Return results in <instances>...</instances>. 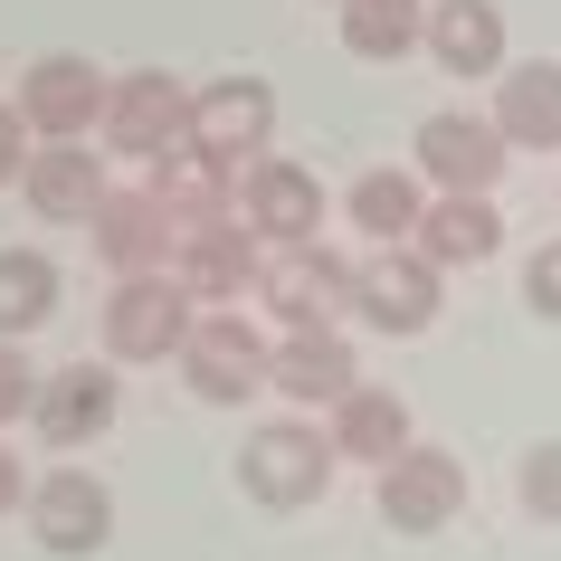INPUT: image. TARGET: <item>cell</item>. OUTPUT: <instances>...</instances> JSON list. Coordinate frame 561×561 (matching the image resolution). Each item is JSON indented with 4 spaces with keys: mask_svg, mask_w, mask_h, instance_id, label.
Returning <instances> with one entry per match:
<instances>
[{
    "mask_svg": "<svg viewBox=\"0 0 561 561\" xmlns=\"http://www.w3.org/2000/svg\"><path fill=\"white\" fill-rule=\"evenodd\" d=\"M343 219H353L371 248H410L419 219H428V181L400 172V162H381V172H362L353 191H343Z\"/></svg>",
    "mask_w": 561,
    "mask_h": 561,
    "instance_id": "603a6c76",
    "label": "cell"
},
{
    "mask_svg": "<svg viewBox=\"0 0 561 561\" xmlns=\"http://www.w3.org/2000/svg\"><path fill=\"white\" fill-rule=\"evenodd\" d=\"M467 514V467L447 457V447H410L400 467H381V524L390 533H447Z\"/></svg>",
    "mask_w": 561,
    "mask_h": 561,
    "instance_id": "7c38bea8",
    "label": "cell"
},
{
    "mask_svg": "<svg viewBox=\"0 0 561 561\" xmlns=\"http://www.w3.org/2000/svg\"><path fill=\"white\" fill-rule=\"evenodd\" d=\"M181 381H191V400H209V410H248L257 390H276V343H266L248 314H201L191 343H181Z\"/></svg>",
    "mask_w": 561,
    "mask_h": 561,
    "instance_id": "7a4b0ae2",
    "label": "cell"
},
{
    "mask_svg": "<svg viewBox=\"0 0 561 561\" xmlns=\"http://www.w3.org/2000/svg\"><path fill=\"white\" fill-rule=\"evenodd\" d=\"M333 20H343V48L371 67H400L410 48H428V10L419 0H343Z\"/></svg>",
    "mask_w": 561,
    "mask_h": 561,
    "instance_id": "cb8c5ba5",
    "label": "cell"
},
{
    "mask_svg": "<svg viewBox=\"0 0 561 561\" xmlns=\"http://www.w3.org/2000/svg\"><path fill=\"white\" fill-rule=\"evenodd\" d=\"M524 305L542 314V324H561V238H542L524 257Z\"/></svg>",
    "mask_w": 561,
    "mask_h": 561,
    "instance_id": "83f0119b",
    "label": "cell"
},
{
    "mask_svg": "<svg viewBox=\"0 0 561 561\" xmlns=\"http://www.w3.org/2000/svg\"><path fill=\"white\" fill-rule=\"evenodd\" d=\"M30 533H38V552H58V561H95L115 542V495H105V476L48 467L30 485Z\"/></svg>",
    "mask_w": 561,
    "mask_h": 561,
    "instance_id": "30bf717a",
    "label": "cell"
},
{
    "mask_svg": "<svg viewBox=\"0 0 561 561\" xmlns=\"http://www.w3.org/2000/svg\"><path fill=\"white\" fill-rule=\"evenodd\" d=\"M238 181H248L238 162H219L209 144H181V152H162V162H152L144 191L172 209L181 229H191V219H238Z\"/></svg>",
    "mask_w": 561,
    "mask_h": 561,
    "instance_id": "d6986e66",
    "label": "cell"
},
{
    "mask_svg": "<svg viewBox=\"0 0 561 561\" xmlns=\"http://www.w3.org/2000/svg\"><path fill=\"white\" fill-rule=\"evenodd\" d=\"M172 248H181V219L152 191H115L95 209V257L115 276H172Z\"/></svg>",
    "mask_w": 561,
    "mask_h": 561,
    "instance_id": "9a60e30c",
    "label": "cell"
},
{
    "mask_svg": "<svg viewBox=\"0 0 561 561\" xmlns=\"http://www.w3.org/2000/svg\"><path fill=\"white\" fill-rule=\"evenodd\" d=\"M428 58L447 67V77H504V10L495 0H438L428 10Z\"/></svg>",
    "mask_w": 561,
    "mask_h": 561,
    "instance_id": "7402d4cb",
    "label": "cell"
},
{
    "mask_svg": "<svg viewBox=\"0 0 561 561\" xmlns=\"http://www.w3.org/2000/svg\"><path fill=\"white\" fill-rule=\"evenodd\" d=\"M105 105H115V87L95 77V58H67V48L20 77V124H30L38 144H95Z\"/></svg>",
    "mask_w": 561,
    "mask_h": 561,
    "instance_id": "52a82bcc",
    "label": "cell"
},
{
    "mask_svg": "<svg viewBox=\"0 0 561 561\" xmlns=\"http://www.w3.org/2000/svg\"><path fill=\"white\" fill-rule=\"evenodd\" d=\"M333 10H343V0H333Z\"/></svg>",
    "mask_w": 561,
    "mask_h": 561,
    "instance_id": "4dcf8cb0",
    "label": "cell"
},
{
    "mask_svg": "<svg viewBox=\"0 0 561 561\" xmlns=\"http://www.w3.org/2000/svg\"><path fill=\"white\" fill-rule=\"evenodd\" d=\"M266 134H276V87H266V77H219V87H201L191 144H209L219 162H238V172H257Z\"/></svg>",
    "mask_w": 561,
    "mask_h": 561,
    "instance_id": "4fadbf2b",
    "label": "cell"
},
{
    "mask_svg": "<svg viewBox=\"0 0 561 561\" xmlns=\"http://www.w3.org/2000/svg\"><path fill=\"white\" fill-rule=\"evenodd\" d=\"M324 438H333V457H353V467L381 476V467H400V457L419 447V428H410V400H400V390H371V381H362L353 400L324 419Z\"/></svg>",
    "mask_w": 561,
    "mask_h": 561,
    "instance_id": "e0dca14e",
    "label": "cell"
},
{
    "mask_svg": "<svg viewBox=\"0 0 561 561\" xmlns=\"http://www.w3.org/2000/svg\"><path fill=\"white\" fill-rule=\"evenodd\" d=\"M257 305H266L286 333H333V314L353 305V266L333 257V248H266Z\"/></svg>",
    "mask_w": 561,
    "mask_h": 561,
    "instance_id": "ba28073f",
    "label": "cell"
},
{
    "mask_svg": "<svg viewBox=\"0 0 561 561\" xmlns=\"http://www.w3.org/2000/svg\"><path fill=\"white\" fill-rule=\"evenodd\" d=\"M438 266L419 257V248H371V257L353 266V314L371 333H390V343H410V333L438 324Z\"/></svg>",
    "mask_w": 561,
    "mask_h": 561,
    "instance_id": "9c48e42d",
    "label": "cell"
},
{
    "mask_svg": "<svg viewBox=\"0 0 561 561\" xmlns=\"http://www.w3.org/2000/svg\"><path fill=\"white\" fill-rule=\"evenodd\" d=\"M257 266L266 248L248 238V219H191L172 248V286L209 314H238V296H257Z\"/></svg>",
    "mask_w": 561,
    "mask_h": 561,
    "instance_id": "5b68a950",
    "label": "cell"
},
{
    "mask_svg": "<svg viewBox=\"0 0 561 561\" xmlns=\"http://www.w3.org/2000/svg\"><path fill=\"white\" fill-rule=\"evenodd\" d=\"M276 390L296 400V410H343L362 390V362L343 333H286L276 343Z\"/></svg>",
    "mask_w": 561,
    "mask_h": 561,
    "instance_id": "44dd1931",
    "label": "cell"
},
{
    "mask_svg": "<svg viewBox=\"0 0 561 561\" xmlns=\"http://www.w3.org/2000/svg\"><path fill=\"white\" fill-rule=\"evenodd\" d=\"M191 324H201V305L172 276H115V296H105V353L115 362H181Z\"/></svg>",
    "mask_w": 561,
    "mask_h": 561,
    "instance_id": "8992f818",
    "label": "cell"
},
{
    "mask_svg": "<svg viewBox=\"0 0 561 561\" xmlns=\"http://www.w3.org/2000/svg\"><path fill=\"white\" fill-rule=\"evenodd\" d=\"M30 485L38 476H20V447H0V514H30Z\"/></svg>",
    "mask_w": 561,
    "mask_h": 561,
    "instance_id": "f1b7e54d",
    "label": "cell"
},
{
    "mask_svg": "<svg viewBox=\"0 0 561 561\" xmlns=\"http://www.w3.org/2000/svg\"><path fill=\"white\" fill-rule=\"evenodd\" d=\"M58 314V257L48 248H0V343H30Z\"/></svg>",
    "mask_w": 561,
    "mask_h": 561,
    "instance_id": "d4e9b609",
    "label": "cell"
},
{
    "mask_svg": "<svg viewBox=\"0 0 561 561\" xmlns=\"http://www.w3.org/2000/svg\"><path fill=\"white\" fill-rule=\"evenodd\" d=\"M38 390H48V371H38L20 343H0V428H10V419H30V410H38Z\"/></svg>",
    "mask_w": 561,
    "mask_h": 561,
    "instance_id": "4316f807",
    "label": "cell"
},
{
    "mask_svg": "<svg viewBox=\"0 0 561 561\" xmlns=\"http://www.w3.org/2000/svg\"><path fill=\"white\" fill-rule=\"evenodd\" d=\"M333 438L324 428H305V419H266V428H248V447H238V485H248V504H266V514H305V504L333 485Z\"/></svg>",
    "mask_w": 561,
    "mask_h": 561,
    "instance_id": "6da1fadb",
    "label": "cell"
},
{
    "mask_svg": "<svg viewBox=\"0 0 561 561\" xmlns=\"http://www.w3.org/2000/svg\"><path fill=\"white\" fill-rule=\"evenodd\" d=\"M419 257L438 266H485L504 248V209L485 201V191H447V201H428V219H419V238H410Z\"/></svg>",
    "mask_w": 561,
    "mask_h": 561,
    "instance_id": "ffe728a7",
    "label": "cell"
},
{
    "mask_svg": "<svg viewBox=\"0 0 561 561\" xmlns=\"http://www.w3.org/2000/svg\"><path fill=\"white\" fill-rule=\"evenodd\" d=\"M20 134H30V124H20V105H0V181H20V172H30V152H20Z\"/></svg>",
    "mask_w": 561,
    "mask_h": 561,
    "instance_id": "f546056e",
    "label": "cell"
},
{
    "mask_svg": "<svg viewBox=\"0 0 561 561\" xmlns=\"http://www.w3.org/2000/svg\"><path fill=\"white\" fill-rule=\"evenodd\" d=\"M38 219H67V229H95V209L115 201V181L95 162V144H30V172H20Z\"/></svg>",
    "mask_w": 561,
    "mask_h": 561,
    "instance_id": "5bb4252c",
    "label": "cell"
},
{
    "mask_svg": "<svg viewBox=\"0 0 561 561\" xmlns=\"http://www.w3.org/2000/svg\"><path fill=\"white\" fill-rule=\"evenodd\" d=\"M115 410H124V381L95 371V362H77V371H48L30 428H38V447H95L105 428H115Z\"/></svg>",
    "mask_w": 561,
    "mask_h": 561,
    "instance_id": "2e32d148",
    "label": "cell"
},
{
    "mask_svg": "<svg viewBox=\"0 0 561 561\" xmlns=\"http://www.w3.org/2000/svg\"><path fill=\"white\" fill-rule=\"evenodd\" d=\"M191 115H201V95L181 87V77H162V67H134V77H115V105H105V152H124V162H162V152L191 144Z\"/></svg>",
    "mask_w": 561,
    "mask_h": 561,
    "instance_id": "3957f363",
    "label": "cell"
},
{
    "mask_svg": "<svg viewBox=\"0 0 561 561\" xmlns=\"http://www.w3.org/2000/svg\"><path fill=\"white\" fill-rule=\"evenodd\" d=\"M238 219H248L257 248H324V181L305 172V162L266 152L257 172L238 181Z\"/></svg>",
    "mask_w": 561,
    "mask_h": 561,
    "instance_id": "8fae6325",
    "label": "cell"
},
{
    "mask_svg": "<svg viewBox=\"0 0 561 561\" xmlns=\"http://www.w3.org/2000/svg\"><path fill=\"white\" fill-rule=\"evenodd\" d=\"M495 134L514 152H561V58H514L495 77Z\"/></svg>",
    "mask_w": 561,
    "mask_h": 561,
    "instance_id": "ac0fdd59",
    "label": "cell"
},
{
    "mask_svg": "<svg viewBox=\"0 0 561 561\" xmlns=\"http://www.w3.org/2000/svg\"><path fill=\"white\" fill-rule=\"evenodd\" d=\"M504 162H514V144L495 134V115H467V105H438V115L419 124V144H410V172L438 181V201L447 191H485L495 201Z\"/></svg>",
    "mask_w": 561,
    "mask_h": 561,
    "instance_id": "277c9868",
    "label": "cell"
},
{
    "mask_svg": "<svg viewBox=\"0 0 561 561\" xmlns=\"http://www.w3.org/2000/svg\"><path fill=\"white\" fill-rule=\"evenodd\" d=\"M514 485H524V514H533V524H561V438L524 447V467H514Z\"/></svg>",
    "mask_w": 561,
    "mask_h": 561,
    "instance_id": "484cf974",
    "label": "cell"
}]
</instances>
